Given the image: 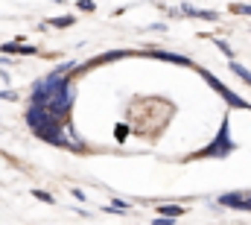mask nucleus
<instances>
[{"mask_svg":"<svg viewBox=\"0 0 251 225\" xmlns=\"http://www.w3.org/2000/svg\"><path fill=\"white\" fill-rule=\"evenodd\" d=\"M234 12H243V15H251V6H249V3H246V6L240 3V6H234Z\"/></svg>","mask_w":251,"mask_h":225,"instance_id":"nucleus-11","label":"nucleus"},{"mask_svg":"<svg viewBox=\"0 0 251 225\" xmlns=\"http://www.w3.org/2000/svg\"><path fill=\"white\" fill-rule=\"evenodd\" d=\"M152 56H155V58H164V61H176V64H190L184 56H176V53H164V50H155Z\"/></svg>","mask_w":251,"mask_h":225,"instance_id":"nucleus-4","label":"nucleus"},{"mask_svg":"<svg viewBox=\"0 0 251 225\" xmlns=\"http://www.w3.org/2000/svg\"><path fill=\"white\" fill-rule=\"evenodd\" d=\"M240 211H251V193H243L240 196Z\"/></svg>","mask_w":251,"mask_h":225,"instance_id":"nucleus-7","label":"nucleus"},{"mask_svg":"<svg viewBox=\"0 0 251 225\" xmlns=\"http://www.w3.org/2000/svg\"><path fill=\"white\" fill-rule=\"evenodd\" d=\"M158 211L164 214V220H167V217H181V214H184V208H178V205H161Z\"/></svg>","mask_w":251,"mask_h":225,"instance_id":"nucleus-5","label":"nucleus"},{"mask_svg":"<svg viewBox=\"0 0 251 225\" xmlns=\"http://www.w3.org/2000/svg\"><path fill=\"white\" fill-rule=\"evenodd\" d=\"M70 106H73V88H70V85H64L62 91H56V94L44 103V109H47L50 114H56V117H62Z\"/></svg>","mask_w":251,"mask_h":225,"instance_id":"nucleus-3","label":"nucleus"},{"mask_svg":"<svg viewBox=\"0 0 251 225\" xmlns=\"http://www.w3.org/2000/svg\"><path fill=\"white\" fill-rule=\"evenodd\" d=\"M114 135H117V141H126V138H128V129H126V126H117Z\"/></svg>","mask_w":251,"mask_h":225,"instance_id":"nucleus-9","label":"nucleus"},{"mask_svg":"<svg viewBox=\"0 0 251 225\" xmlns=\"http://www.w3.org/2000/svg\"><path fill=\"white\" fill-rule=\"evenodd\" d=\"M50 24H53V27H70V24H73V18H70V15H64V18H56V21H50Z\"/></svg>","mask_w":251,"mask_h":225,"instance_id":"nucleus-8","label":"nucleus"},{"mask_svg":"<svg viewBox=\"0 0 251 225\" xmlns=\"http://www.w3.org/2000/svg\"><path fill=\"white\" fill-rule=\"evenodd\" d=\"M35 196H38L41 202H53V196H50V193H44V190H35Z\"/></svg>","mask_w":251,"mask_h":225,"instance_id":"nucleus-10","label":"nucleus"},{"mask_svg":"<svg viewBox=\"0 0 251 225\" xmlns=\"http://www.w3.org/2000/svg\"><path fill=\"white\" fill-rule=\"evenodd\" d=\"M234 149V143H231V138H228V117L222 120V132H219V138L207 146V149H201L199 155H204V158H222V155H228Z\"/></svg>","mask_w":251,"mask_h":225,"instance_id":"nucleus-2","label":"nucleus"},{"mask_svg":"<svg viewBox=\"0 0 251 225\" xmlns=\"http://www.w3.org/2000/svg\"><path fill=\"white\" fill-rule=\"evenodd\" d=\"M228 67H231V70H234V73H237L240 79H246V82H249V85H251V73H249V70H246V67H243V64H240V61H231Z\"/></svg>","mask_w":251,"mask_h":225,"instance_id":"nucleus-6","label":"nucleus"},{"mask_svg":"<svg viewBox=\"0 0 251 225\" xmlns=\"http://www.w3.org/2000/svg\"><path fill=\"white\" fill-rule=\"evenodd\" d=\"M199 73H201V79H204V82H207V85H210L213 91H219V97H222V100H225V103H228L231 109H251V106L246 103V100H243V97H237V94H234V91H231L228 85H222V82H219V79H216L213 73H207V70H199Z\"/></svg>","mask_w":251,"mask_h":225,"instance_id":"nucleus-1","label":"nucleus"}]
</instances>
